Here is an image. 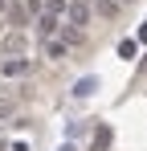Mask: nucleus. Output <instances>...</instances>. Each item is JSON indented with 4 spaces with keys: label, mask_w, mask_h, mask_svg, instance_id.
Instances as JSON below:
<instances>
[{
    "label": "nucleus",
    "mask_w": 147,
    "mask_h": 151,
    "mask_svg": "<svg viewBox=\"0 0 147 151\" xmlns=\"http://www.w3.org/2000/svg\"><path fill=\"white\" fill-rule=\"evenodd\" d=\"M29 74H33V57L12 53V57H4V61H0V78H29Z\"/></svg>",
    "instance_id": "1"
},
{
    "label": "nucleus",
    "mask_w": 147,
    "mask_h": 151,
    "mask_svg": "<svg viewBox=\"0 0 147 151\" xmlns=\"http://www.w3.org/2000/svg\"><path fill=\"white\" fill-rule=\"evenodd\" d=\"M90 12H94V8H90V0H70V4H66V25L86 29V25H90Z\"/></svg>",
    "instance_id": "2"
},
{
    "label": "nucleus",
    "mask_w": 147,
    "mask_h": 151,
    "mask_svg": "<svg viewBox=\"0 0 147 151\" xmlns=\"http://www.w3.org/2000/svg\"><path fill=\"white\" fill-rule=\"evenodd\" d=\"M33 25H37V37H41V41H45V37H57V33H61V25H66V21H61V17H57V12H37V17H33Z\"/></svg>",
    "instance_id": "3"
},
{
    "label": "nucleus",
    "mask_w": 147,
    "mask_h": 151,
    "mask_svg": "<svg viewBox=\"0 0 147 151\" xmlns=\"http://www.w3.org/2000/svg\"><path fill=\"white\" fill-rule=\"evenodd\" d=\"M41 49H45L49 61H66V57H70V45H66V37H61V33H57V37H45V41H41Z\"/></svg>",
    "instance_id": "4"
},
{
    "label": "nucleus",
    "mask_w": 147,
    "mask_h": 151,
    "mask_svg": "<svg viewBox=\"0 0 147 151\" xmlns=\"http://www.w3.org/2000/svg\"><path fill=\"white\" fill-rule=\"evenodd\" d=\"M4 17H8V25H12V29H24L29 21H33V12H29V4H17V0H12V4L4 8Z\"/></svg>",
    "instance_id": "5"
},
{
    "label": "nucleus",
    "mask_w": 147,
    "mask_h": 151,
    "mask_svg": "<svg viewBox=\"0 0 147 151\" xmlns=\"http://www.w3.org/2000/svg\"><path fill=\"white\" fill-rule=\"evenodd\" d=\"M0 49H4V53H21V49H24V33H21V29H12V33L0 41Z\"/></svg>",
    "instance_id": "6"
},
{
    "label": "nucleus",
    "mask_w": 147,
    "mask_h": 151,
    "mask_svg": "<svg viewBox=\"0 0 147 151\" xmlns=\"http://www.w3.org/2000/svg\"><path fill=\"white\" fill-rule=\"evenodd\" d=\"M119 8H122V0H94L98 17H119Z\"/></svg>",
    "instance_id": "7"
},
{
    "label": "nucleus",
    "mask_w": 147,
    "mask_h": 151,
    "mask_svg": "<svg viewBox=\"0 0 147 151\" xmlns=\"http://www.w3.org/2000/svg\"><path fill=\"white\" fill-rule=\"evenodd\" d=\"M94 90H98V78H82V82L74 86V94H78V98H90Z\"/></svg>",
    "instance_id": "8"
},
{
    "label": "nucleus",
    "mask_w": 147,
    "mask_h": 151,
    "mask_svg": "<svg viewBox=\"0 0 147 151\" xmlns=\"http://www.w3.org/2000/svg\"><path fill=\"white\" fill-rule=\"evenodd\" d=\"M135 53H139V41H122V45H119V57H122V61H135Z\"/></svg>",
    "instance_id": "9"
},
{
    "label": "nucleus",
    "mask_w": 147,
    "mask_h": 151,
    "mask_svg": "<svg viewBox=\"0 0 147 151\" xmlns=\"http://www.w3.org/2000/svg\"><path fill=\"white\" fill-rule=\"evenodd\" d=\"M41 4H45V12H57V17H66V4H70V0H41Z\"/></svg>",
    "instance_id": "10"
},
{
    "label": "nucleus",
    "mask_w": 147,
    "mask_h": 151,
    "mask_svg": "<svg viewBox=\"0 0 147 151\" xmlns=\"http://www.w3.org/2000/svg\"><path fill=\"white\" fill-rule=\"evenodd\" d=\"M12 114H17V102H12V98H0V123L12 119Z\"/></svg>",
    "instance_id": "11"
},
{
    "label": "nucleus",
    "mask_w": 147,
    "mask_h": 151,
    "mask_svg": "<svg viewBox=\"0 0 147 151\" xmlns=\"http://www.w3.org/2000/svg\"><path fill=\"white\" fill-rule=\"evenodd\" d=\"M106 143H110V131H98V135H94V151H102Z\"/></svg>",
    "instance_id": "12"
},
{
    "label": "nucleus",
    "mask_w": 147,
    "mask_h": 151,
    "mask_svg": "<svg viewBox=\"0 0 147 151\" xmlns=\"http://www.w3.org/2000/svg\"><path fill=\"white\" fill-rule=\"evenodd\" d=\"M139 41H147V25H143V29H139Z\"/></svg>",
    "instance_id": "13"
},
{
    "label": "nucleus",
    "mask_w": 147,
    "mask_h": 151,
    "mask_svg": "<svg viewBox=\"0 0 147 151\" xmlns=\"http://www.w3.org/2000/svg\"><path fill=\"white\" fill-rule=\"evenodd\" d=\"M12 151H29V147H24V143H12Z\"/></svg>",
    "instance_id": "14"
},
{
    "label": "nucleus",
    "mask_w": 147,
    "mask_h": 151,
    "mask_svg": "<svg viewBox=\"0 0 147 151\" xmlns=\"http://www.w3.org/2000/svg\"><path fill=\"white\" fill-rule=\"evenodd\" d=\"M8 4H12V0H0V12H4V8H8Z\"/></svg>",
    "instance_id": "15"
},
{
    "label": "nucleus",
    "mask_w": 147,
    "mask_h": 151,
    "mask_svg": "<svg viewBox=\"0 0 147 151\" xmlns=\"http://www.w3.org/2000/svg\"><path fill=\"white\" fill-rule=\"evenodd\" d=\"M122 4H131V0H122Z\"/></svg>",
    "instance_id": "16"
}]
</instances>
